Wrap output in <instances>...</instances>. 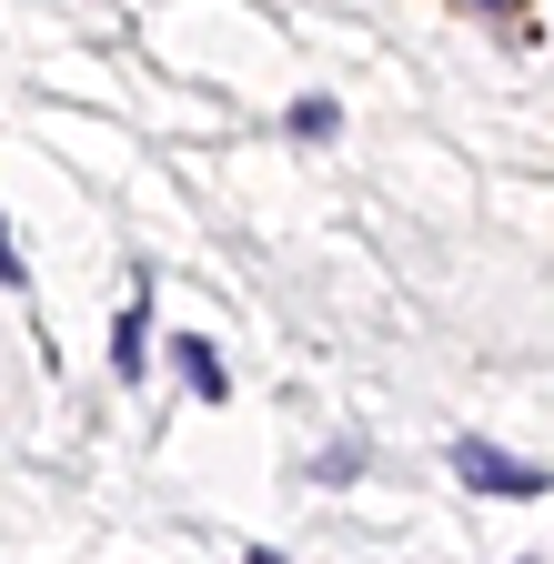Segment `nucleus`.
Listing matches in <instances>:
<instances>
[{
  "instance_id": "1",
  "label": "nucleus",
  "mask_w": 554,
  "mask_h": 564,
  "mask_svg": "<svg viewBox=\"0 0 554 564\" xmlns=\"http://www.w3.org/2000/svg\"><path fill=\"white\" fill-rule=\"evenodd\" d=\"M454 474H464L474 494H495V505H524V494H554V474H544V464H514L504 444H484V434H464V444H454Z\"/></svg>"
},
{
  "instance_id": "2",
  "label": "nucleus",
  "mask_w": 554,
  "mask_h": 564,
  "mask_svg": "<svg viewBox=\"0 0 554 564\" xmlns=\"http://www.w3.org/2000/svg\"><path fill=\"white\" fill-rule=\"evenodd\" d=\"M182 383H192L202 403H222V393H232V373H222V352L202 343V333H182Z\"/></svg>"
},
{
  "instance_id": "3",
  "label": "nucleus",
  "mask_w": 554,
  "mask_h": 564,
  "mask_svg": "<svg viewBox=\"0 0 554 564\" xmlns=\"http://www.w3.org/2000/svg\"><path fill=\"white\" fill-rule=\"evenodd\" d=\"M142 333H152V313H142V303H131V313H121V333H111V373H121V383H131V373H142V352H152Z\"/></svg>"
},
{
  "instance_id": "4",
  "label": "nucleus",
  "mask_w": 554,
  "mask_h": 564,
  "mask_svg": "<svg viewBox=\"0 0 554 564\" xmlns=\"http://www.w3.org/2000/svg\"><path fill=\"white\" fill-rule=\"evenodd\" d=\"M242 564H283V554H272V544H252V554H242Z\"/></svg>"
},
{
  "instance_id": "5",
  "label": "nucleus",
  "mask_w": 554,
  "mask_h": 564,
  "mask_svg": "<svg viewBox=\"0 0 554 564\" xmlns=\"http://www.w3.org/2000/svg\"><path fill=\"white\" fill-rule=\"evenodd\" d=\"M474 11H524V0H474Z\"/></svg>"
}]
</instances>
